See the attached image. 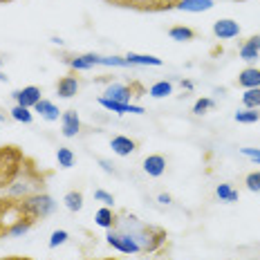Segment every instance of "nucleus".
Here are the masks:
<instances>
[{"instance_id":"nucleus-31","label":"nucleus","mask_w":260,"mask_h":260,"mask_svg":"<svg viewBox=\"0 0 260 260\" xmlns=\"http://www.w3.org/2000/svg\"><path fill=\"white\" fill-rule=\"evenodd\" d=\"M213 106H215L213 99H198V101H195V106H193V112H195V115H204V112L211 110Z\"/></svg>"},{"instance_id":"nucleus-33","label":"nucleus","mask_w":260,"mask_h":260,"mask_svg":"<svg viewBox=\"0 0 260 260\" xmlns=\"http://www.w3.org/2000/svg\"><path fill=\"white\" fill-rule=\"evenodd\" d=\"M240 153L249 157V159H253V161H258L260 164V148H240Z\"/></svg>"},{"instance_id":"nucleus-28","label":"nucleus","mask_w":260,"mask_h":260,"mask_svg":"<svg viewBox=\"0 0 260 260\" xmlns=\"http://www.w3.org/2000/svg\"><path fill=\"white\" fill-rule=\"evenodd\" d=\"M260 119V112L256 110H240V112H236V121L238 123H256Z\"/></svg>"},{"instance_id":"nucleus-29","label":"nucleus","mask_w":260,"mask_h":260,"mask_svg":"<svg viewBox=\"0 0 260 260\" xmlns=\"http://www.w3.org/2000/svg\"><path fill=\"white\" fill-rule=\"evenodd\" d=\"M68 231H63V229H58V231H54L52 238H50V249H56V247H61L68 242Z\"/></svg>"},{"instance_id":"nucleus-24","label":"nucleus","mask_w":260,"mask_h":260,"mask_svg":"<svg viewBox=\"0 0 260 260\" xmlns=\"http://www.w3.org/2000/svg\"><path fill=\"white\" fill-rule=\"evenodd\" d=\"M215 195L220 198V202H236L238 200V191L231 188V184H220V186L215 188Z\"/></svg>"},{"instance_id":"nucleus-18","label":"nucleus","mask_w":260,"mask_h":260,"mask_svg":"<svg viewBox=\"0 0 260 260\" xmlns=\"http://www.w3.org/2000/svg\"><path fill=\"white\" fill-rule=\"evenodd\" d=\"M126 61L130 65H155V68H159L161 65V58L150 56V54H135V52H128Z\"/></svg>"},{"instance_id":"nucleus-34","label":"nucleus","mask_w":260,"mask_h":260,"mask_svg":"<svg viewBox=\"0 0 260 260\" xmlns=\"http://www.w3.org/2000/svg\"><path fill=\"white\" fill-rule=\"evenodd\" d=\"M157 202H159V204H171L173 198H171L169 193H159V195H157Z\"/></svg>"},{"instance_id":"nucleus-35","label":"nucleus","mask_w":260,"mask_h":260,"mask_svg":"<svg viewBox=\"0 0 260 260\" xmlns=\"http://www.w3.org/2000/svg\"><path fill=\"white\" fill-rule=\"evenodd\" d=\"M99 164H101V166H104V171H106V173H115V169H112V166H110V164H108V161H106V159H99Z\"/></svg>"},{"instance_id":"nucleus-3","label":"nucleus","mask_w":260,"mask_h":260,"mask_svg":"<svg viewBox=\"0 0 260 260\" xmlns=\"http://www.w3.org/2000/svg\"><path fill=\"white\" fill-rule=\"evenodd\" d=\"M106 240H108V245L115 247L117 251H121V253H142V247L137 245V240L130 238L128 234H123V231L110 229V234L106 236Z\"/></svg>"},{"instance_id":"nucleus-30","label":"nucleus","mask_w":260,"mask_h":260,"mask_svg":"<svg viewBox=\"0 0 260 260\" xmlns=\"http://www.w3.org/2000/svg\"><path fill=\"white\" fill-rule=\"evenodd\" d=\"M245 184H247V188H249L251 193H260V171L249 173L247 180H245Z\"/></svg>"},{"instance_id":"nucleus-37","label":"nucleus","mask_w":260,"mask_h":260,"mask_svg":"<svg viewBox=\"0 0 260 260\" xmlns=\"http://www.w3.org/2000/svg\"><path fill=\"white\" fill-rule=\"evenodd\" d=\"M0 3H9V0H0Z\"/></svg>"},{"instance_id":"nucleus-14","label":"nucleus","mask_w":260,"mask_h":260,"mask_svg":"<svg viewBox=\"0 0 260 260\" xmlns=\"http://www.w3.org/2000/svg\"><path fill=\"white\" fill-rule=\"evenodd\" d=\"M258 56H260V36H251V39L240 45V58L251 63V61H256Z\"/></svg>"},{"instance_id":"nucleus-2","label":"nucleus","mask_w":260,"mask_h":260,"mask_svg":"<svg viewBox=\"0 0 260 260\" xmlns=\"http://www.w3.org/2000/svg\"><path fill=\"white\" fill-rule=\"evenodd\" d=\"M23 164V155L20 150H16L14 146H5L0 148V186H7L16 180Z\"/></svg>"},{"instance_id":"nucleus-17","label":"nucleus","mask_w":260,"mask_h":260,"mask_svg":"<svg viewBox=\"0 0 260 260\" xmlns=\"http://www.w3.org/2000/svg\"><path fill=\"white\" fill-rule=\"evenodd\" d=\"M34 110L39 112V115L45 119V121H56L58 119V115H61V112H58V108L52 104V101H47V99H41L39 104L34 106Z\"/></svg>"},{"instance_id":"nucleus-1","label":"nucleus","mask_w":260,"mask_h":260,"mask_svg":"<svg viewBox=\"0 0 260 260\" xmlns=\"http://www.w3.org/2000/svg\"><path fill=\"white\" fill-rule=\"evenodd\" d=\"M54 209H56V202L47 193L27 195V198H23V204H20V211L25 213V218H31V220L47 218V215L54 213Z\"/></svg>"},{"instance_id":"nucleus-38","label":"nucleus","mask_w":260,"mask_h":260,"mask_svg":"<svg viewBox=\"0 0 260 260\" xmlns=\"http://www.w3.org/2000/svg\"><path fill=\"white\" fill-rule=\"evenodd\" d=\"M106 260H112V258H106Z\"/></svg>"},{"instance_id":"nucleus-8","label":"nucleus","mask_w":260,"mask_h":260,"mask_svg":"<svg viewBox=\"0 0 260 260\" xmlns=\"http://www.w3.org/2000/svg\"><path fill=\"white\" fill-rule=\"evenodd\" d=\"M99 104L110 112H117V115H126V112H133V115H144V108L142 106H133V104H121V101H112L106 99V96H99Z\"/></svg>"},{"instance_id":"nucleus-26","label":"nucleus","mask_w":260,"mask_h":260,"mask_svg":"<svg viewBox=\"0 0 260 260\" xmlns=\"http://www.w3.org/2000/svg\"><path fill=\"white\" fill-rule=\"evenodd\" d=\"M12 119H16V121H20V123H31V121H34V115L29 112V108L16 106L12 110Z\"/></svg>"},{"instance_id":"nucleus-25","label":"nucleus","mask_w":260,"mask_h":260,"mask_svg":"<svg viewBox=\"0 0 260 260\" xmlns=\"http://www.w3.org/2000/svg\"><path fill=\"white\" fill-rule=\"evenodd\" d=\"M56 161L61 169H72L74 166V153L70 148H58L56 150Z\"/></svg>"},{"instance_id":"nucleus-9","label":"nucleus","mask_w":260,"mask_h":260,"mask_svg":"<svg viewBox=\"0 0 260 260\" xmlns=\"http://www.w3.org/2000/svg\"><path fill=\"white\" fill-rule=\"evenodd\" d=\"M61 130H63V137H77L79 130H81V119L77 115V110H68L61 115Z\"/></svg>"},{"instance_id":"nucleus-16","label":"nucleus","mask_w":260,"mask_h":260,"mask_svg":"<svg viewBox=\"0 0 260 260\" xmlns=\"http://www.w3.org/2000/svg\"><path fill=\"white\" fill-rule=\"evenodd\" d=\"M238 85L251 90V88H260V70L256 68H247L238 74Z\"/></svg>"},{"instance_id":"nucleus-20","label":"nucleus","mask_w":260,"mask_h":260,"mask_svg":"<svg viewBox=\"0 0 260 260\" xmlns=\"http://www.w3.org/2000/svg\"><path fill=\"white\" fill-rule=\"evenodd\" d=\"M169 36H171L173 41H180V43H184V41H193V39H195V31L191 29V27L175 25V27H171V29H169Z\"/></svg>"},{"instance_id":"nucleus-4","label":"nucleus","mask_w":260,"mask_h":260,"mask_svg":"<svg viewBox=\"0 0 260 260\" xmlns=\"http://www.w3.org/2000/svg\"><path fill=\"white\" fill-rule=\"evenodd\" d=\"M121 7H133V9H148V12H161V9H171L177 5V0H110Z\"/></svg>"},{"instance_id":"nucleus-36","label":"nucleus","mask_w":260,"mask_h":260,"mask_svg":"<svg viewBox=\"0 0 260 260\" xmlns=\"http://www.w3.org/2000/svg\"><path fill=\"white\" fill-rule=\"evenodd\" d=\"M182 88L184 90H193V83H191V81H182Z\"/></svg>"},{"instance_id":"nucleus-11","label":"nucleus","mask_w":260,"mask_h":260,"mask_svg":"<svg viewBox=\"0 0 260 260\" xmlns=\"http://www.w3.org/2000/svg\"><path fill=\"white\" fill-rule=\"evenodd\" d=\"M36 182L34 180H27V177H20V180H16L9 184V195L12 198H27V195H34L31 191H34Z\"/></svg>"},{"instance_id":"nucleus-5","label":"nucleus","mask_w":260,"mask_h":260,"mask_svg":"<svg viewBox=\"0 0 260 260\" xmlns=\"http://www.w3.org/2000/svg\"><path fill=\"white\" fill-rule=\"evenodd\" d=\"M135 88L139 85H123V83H110L104 92L106 99H112V101H121V104H130V96H137L135 94Z\"/></svg>"},{"instance_id":"nucleus-19","label":"nucleus","mask_w":260,"mask_h":260,"mask_svg":"<svg viewBox=\"0 0 260 260\" xmlns=\"http://www.w3.org/2000/svg\"><path fill=\"white\" fill-rule=\"evenodd\" d=\"M94 222H96L99 226H104V229H115V222H117V218H115V213H112L110 209L104 207V209L96 211Z\"/></svg>"},{"instance_id":"nucleus-23","label":"nucleus","mask_w":260,"mask_h":260,"mask_svg":"<svg viewBox=\"0 0 260 260\" xmlns=\"http://www.w3.org/2000/svg\"><path fill=\"white\" fill-rule=\"evenodd\" d=\"M173 92V83L171 81H159V83H155L153 88L148 90L150 96H155V99H161V96H169Z\"/></svg>"},{"instance_id":"nucleus-10","label":"nucleus","mask_w":260,"mask_h":260,"mask_svg":"<svg viewBox=\"0 0 260 260\" xmlns=\"http://www.w3.org/2000/svg\"><path fill=\"white\" fill-rule=\"evenodd\" d=\"M110 148H112V153L119 155V157H128L130 153L137 150V144H135V139L123 137V135H117V137H112Z\"/></svg>"},{"instance_id":"nucleus-6","label":"nucleus","mask_w":260,"mask_h":260,"mask_svg":"<svg viewBox=\"0 0 260 260\" xmlns=\"http://www.w3.org/2000/svg\"><path fill=\"white\" fill-rule=\"evenodd\" d=\"M12 96L16 99V104H18V106L34 108L41 101V90L36 88V85H27V88H23V90H16Z\"/></svg>"},{"instance_id":"nucleus-22","label":"nucleus","mask_w":260,"mask_h":260,"mask_svg":"<svg viewBox=\"0 0 260 260\" xmlns=\"http://www.w3.org/2000/svg\"><path fill=\"white\" fill-rule=\"evenodd\" d=\"M242 104H245L247 110H256L260 108V88H251L242 94Z\"/></svg>"},{"instance_id":"nucleus-32","label":"nucleus","mask_w":260,"mask_h":260,"mask_svg":"<svg viewBox=\"0 0 260 260\" xmlns=\"http://www.w3.org/2000/svg\"><path fill=\"white\" fill-rule=\"evenodd\" d=\"M94 200H99V202H104L106 207H112V204H115V198H112L110 193H106V191H94Z\"/></svg>"},{"instance_id":"nucleus-21","label":"nucleus","mask_w":260,"mask_h":260,"mask_svg":"<svg viewBox=\"0 0 260 260\" xmlns=\"http://www.w3.org/2000/svg\"><path fill=\"white\" fill-rule=\"evenodd\" d=\"M63 202H65V207H68V211H72V213H79V211L83 209V195H81L79 191H70L63 198Z\"/></svg>"},{"instance_id":"nucleus-15","label":"nucleus","mask_w":260,"mask_h":260,"mask_svg":"<svg viewBox=\"0 0 260 260\" xmlns=\"http://www.w3.org/2000/svg\"><path fill=\"white\" fill-rule=\"evenodd\" d=\"M182 12H191V14H200V12H209L213 7V0H177L175 5Z\"/></svg>"},{"instance_id":"nucleus-7","label":"nucleus","mask_w":260,"mask_h":260,"mask_svg":"<svg viewBox=\"0 0 260 260\" xmlns=\"http://www.w3.org/2000/svg\"><path fill=\"white\" fill-rule=\"evenodd\" d=\"M213 34L218 36L220 41L236 39V36L240 34V25H238L236 20H231V18H222V20H218V23L213 25Z\"/></svg>"},{"instance_id":"nucleus-27","label":"nucleus","mask_w":260,"mask_h":260,"mask_svg":"<svg viewBox=\"0 0 260 260\" xmlns=\"http://www.w3.org/2000/svg\"><path fill=\"white\" fill-rule=\"evenodd\" d=\"M31 224H34V220L31 218H23V220H18L16 224L9 229V236H25L27 231L31 229Z\"/></svg>"},{"instance_id":"nucleus-13","label":"nucleus","mask_w":260,"mask_h":260,"mask_svg":"<svg viewBox=\"0 0 260 260\" xmlns=\"http://www.w3.org/2000/svg\"><path fill=\"white\" fill-rule=\"evenodd\" d=\"M144 171L148 173L150 177H159V175H164V171H166V159L161 155H148L144 159Z\"/></svg>"},{"instance_id":"nucleus-12","label":"nucleus","mask_w":260,"mask_h":260,"mask_svg":"<svg viewBox=\"0 0 260 260\" xmlns=\"http://www.w3.org/2000/svg\"><path fill=\"white\" fill-rule=\"evenodd\" d=\"M56 92H58V96H63V99H72L74 94L79 92V81L74 74H68V77H63L61 81H58V85H56Z\"/></svg>"}]
</instances>
